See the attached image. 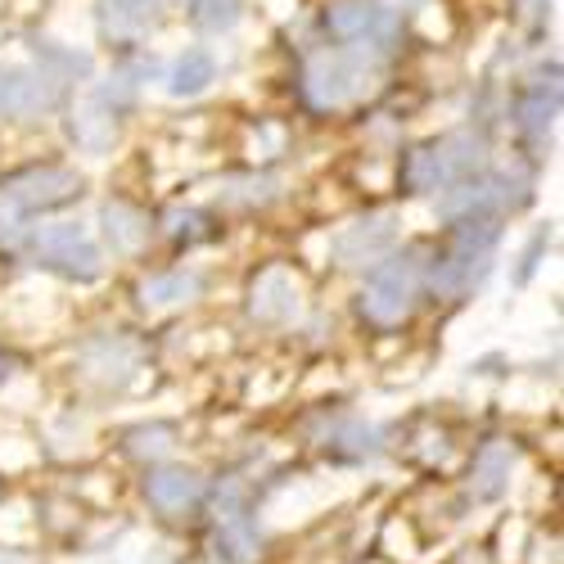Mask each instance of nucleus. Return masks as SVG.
Masks as SVG:
<instances>
[{
	"instance_id": "f257e3e1",
	"label": "nucleus",
	"mask_w": 564,
	"mask_h": 564,
	"mask_svg": "<svg viewBox=\"0 0 564 564\" xmlns=\"http://www.w3.org/2000/svg\"><path fill=\"white\" fill-rule=\"evenodd\" d=\"M380 64H384V51L370 41H352L348 51H325L307 64L303 73V90L312 109H344L348 100H357L361 90L380 77Z\"/></svg>"
},
{
	"instance_id": "f03ea898",
	"label": "nucleus",
	"mask_w": 564,
	"mask_h": 564,
	"mask_svg": "<svg viewBox=\"0 0 564 564\" xmlns=\"http://www.w3.org/2000/svg\"><path fill=\"white\" fill-rule=\"evenodd\" d=\"M415 294H420V253L402 249L370 267V280L361 290V312L375 325H398L415 307Z\"/></svg>"
},
{
	"instance_id": "7ed1b4c3",
	"label": "nucleus",
	"mask_w": 564,
	"mask_h": 564,
	"mask_svg": "<svg viewBox=\"0 0 564 564\" xmlns=\"http://www.w3.org/2000/svg\"><path fill=\"white\" fill-rule=\"evenodd\" d=\"M82 199V176L73 167H32L0 185V221H23Z\"/></svg>"
},
{
	"instance_id": "20e7f679",
	"label": "nucleus",
	"mask_w": 564,
	"mask_h": 564,
	"mask_svg": "<svg viewBox=\"0 0 564 564\" xmlns=\"http://www.w3.org/2000/svg\"><path fill=\"white\" fill-rule=\"evenodd\" d=\"M32 258L45 267V271H59L68 280H82V285H90V280L105 275V253L100 245L90 240V230L82 221H55V226H41L32 235Z\"/></svg>"
},
{
	"instance_id": "39448f33",
	"label": "nucleus",
	"mask_w": 564,
	"mask_h": 564,
	"mask_svg": "<svg viewBox=\"0 0 564 564\" xmlns=\"http://www.w3.org/2000/svg\"><path fill=\"white\" fill-rule=\"evenodd\" d=\"M64 90V77L36 64H0V118H32L51 109Z\"/></svg>"
},
{
	"instance_id": "423d86ee",
	"label": "nucleus",
	"mask_w": 564,
	"mask_h": 564,
	"mask_svg": "<svg viewBox=\"0 0 564 564\" xmlns=\"http://www.w3.org/2000/svg\"><path fill=\"white\" fill-rule=\"evenodd\" d=\"M398 213H375L352 221L344 235H335V258L339 267H375L398 249Z\"/></svg>"
},
{
	"instance_id": "0eeeda50",
	"label": "nucleus",
	"mask_w": 564,
	"mask_h": 564,
	"mask_svg": "<svg viewBox=\"0 0 564 564\" xmlns=\"http://www.w3.org/2000/svg\"><path fill=\"white\" fill-rule=\"evenodd\" d=\"M303 307V290L290 267H267L249 285V316L262 325H290Z\"/></svg>"
},
{
	"instance_id": "6e6552de",
	"label": "nucleus",
	"mask_w": 564,
	"mask_h": 564,
	"mask_svg": "<svg viewBox=\"0 0 564 564\" xmlns=\"http://www.w3.org/2000/svg\"><path fill=\"white\" fill-rule=\"evenodd\" d=\"M135 361H140V352L122 335H100V339L82 344V352H77V366L86 370V380H96V384H122L135 370Z\"/></svg>"
},
{
	"instance_id": "1a4fd4ad",
	"label": "nucleus",
	"mask_w": 564,
	"mask_h": 564,
	"mask_svg": "<svg viewBox=\"0 0 564 564\" xmlns=\"http://www.w3.org/2000/svg\"><path fill=\"white\" fill-rule=\"evenodd\" d=\"M100 226H105L109 249L122 253V258H131V253H140L150 245V217L140 213L135 204H127V199H109L100 208Z\"/></svg>"
},
{
	"instance_id": "9d476101",
	"label": "nucleus",
	"mask_w": 564,
	"mask_h": 564,
	"mask_svg": "<svg viewBox=\"0 0 564 564\" xmlns=\"http://www.w3.org/2000/svg\"><path fill=\"white\" fill-rule=\"evenodd\" d=\"M73 140L86 150V154H96L105 159L113 150V140H118V113L109 105H100L96 96H86L77 109H73Z\"/></svg>"
},
{
	"instance_id": "9b49d317",
	"label": "nucleus",
	"mask_w": 564,
	"mask_h": 564,
	"mask_svg": "<svg viewBox=\"0 0 564 564\" xmlns=\"http://www.w3.org/2000/svg\"><path fill=\"white\" fill-rule=\"evenodd\" d=\"M145 497L154 510L163 514H181L185 506H195L204 497V479L195 469H159V475L145 479Z\"/></svg>"
},
{
	"instance_id": "f8f14e48",
	"label": "nucleus",
	"mask_w": 564,
	"mask_h": 564,
	"mask_svg": "<svg viewBox=\"0 0 564 564\" xmlns=\"http://www.w3.org/2000/svg\"><path fill=\"white\" fill-rule=\"evenodd\" d=\"M217 82V59H213V51H185L176 64H172V73H167V90L176 100H191V96H204V90Z\"/></svg>"
},
{
	"instance_id": "ddd939ff",
	"label": "nucleus",
	"mask_w": 564,
	"mask_h": 564,
	"mask_svg": "<svg viewBox=\"0 0 564 564\" xmlns=\"http://www.w3.org/2000/svg\"><path fill=\"white\" fill-rule=\"evenodd\" d=\"M514 460H520V452H514L510 443H488V447L475 456V497H479V501H492V497L506 492Z\"/></svg>"
},
{
	"instance_id": "4468645a",
	"label": "nucleus",
	"mask_w": 564,
	"mask_h": 564,
	"mask_svg": "<svg viewBox=\"0 0 564 564\" xmlns=\"http://www.w3.org/2000/svg\"><path fill=\"white\" fill-rule=\"evenodd\" d=\"M555 109H560V86L551 82H542V86H533L529 96L520 100V109H514V127H520L533 145H542L546 140V131H551V122H555Z\"/></svg>"
},
{
	"instance_id": "2eb2a0df",
	"label": "nucleus",
	"mask_w": 564,
	"mask_h": 564,
	"mask_svg": "<svg viewBox=\"0 0 564 564\" xmlns=\"http://www.w3.org/2000/svg\"><path fill=\"white\" fill-rule=\"evenodd\" d=\"M204 280L195 271H163V275H150V280H140V303L145 307H176V303H191L199 294Z\"/></svg>"
},
{
	"instance_id": "dca6fc26",
	"label": "nucleus",
	"mask_w": 564,
	"mask_h": 564,
	"mask_svg": "<svg viewBox=\"0 0 564 564\" xmlns=\"http://www.w3.org/2000/svg\"><path fill=\"white\" fill-rule=\"evenodd\" d=\"M154 14H159V0H100V28L118 41L145 32Z\"/></svg>"
},
{
	"instance_id": "f3484780",
	"label": "nucleus",
	"mask_w": 564,
	"mask_h": 564,
	"mask_svg": "<svg viewBox=\"0 0 564 564\" xmlns=\"http://www.w3.org/2000/svg\"><path fill=\"white\" fill-rule=\"evenodd\" d=\"M258 551V538L249 529L245 514H230V520H217V560L226 564H249Z\"/></svg>"
},
{
	"instance_id": "a211bd4d",
	"label": "nucleus",
	"mask_w": 564,
	"mask_h": 564,
	"mask_svg": "<svg viewBox=\"0 0 564 564\" xmlns=\"http://www.w3.org/2000/svg\"><path fill=\"white\" fill-rule=\"evenodd\" d=\"M127 452L135 456V460H163L172 447H176V430L172 425H163V420H154V425H135V430H127Z\"/></svg>"
},
{
	"instance_id": "6ab92c4d",
	"label": "nucleus",
	"mask_w": 564,
	"mask_h": 564,
	"mask_svg": "<svg viewBox=\"0 0 564 564\" xmlns=\"http://www.w3.org/2000/svg\"><path fill=\"white\" fill-rule=\"evenodd\" d=\"M240 14H245V0H195L191 10L199 32H230L240 23Z\"/></svg>"
},
{
	"instance_id": "aec40b11",
	"label": "nucleus",
	"mask_w": 564,
	"mask_h": 564,
	"mask_svg": "<svg viewBox=\"0 0 564 564\" xmlns=\"http://www.w3.org/2000/svg\"><path fill=\"white\" fill-rule=\"evenodd\" d=\"M275 176H245V181H230L226 204H267L275 195Z\"/></svg>"
},
{
	"instance_id": "412c9836",
	"label": "nucleus",
	"mask_w": 564,
	"mask_h": 564,
	"mask_svg": "<svg viewBox=\"0 0 564 564\" xmlns=\"http://www.w3.org/2000/svg\"><path fill=\"white\" fill-rule=\"evenodd\" d=\"M204 226H208V217L199 208H172L167 213V235H172V240L195 245V240H204V235H208Z\"/></svg>"
},
{
	"instance_id": "4be33fe9",
	"label": "nucleus",
	"mask_w": 564,
	"mask_h": 564,
	"mask_svg": "<svg viewBox=\"0 0 564 564\" xmlns=\"http://www.w3.org/2000/svg\"><path fill=\"white\" fill-rule=\"evenodd\" d=\"M335 447H339V452H352V456H366V452H375V430L348 425L344 434H335Z\"/></svg>"
},
{
	"instance_id": "5701e85b",
	"label": "nucleus",
	"mask_w": 564,
	"mask_h": 564,
	"mask_svg": "<svg viewBox=\"0 0 564 564\" xmlns=\"http://www.w3.org/2000/svg\"><path fill=\"white\" fill-rule=\"evenodd\" d=\"M542 245H546V235H538V240L529 245V253H524V267H520V275H514V280H520V285H524V280L533 275V267H538V258H542Z\"/></svg>"
},
{
	"instance_id": "b1692460",
	"label": "nucleus",
	"mask_w": 564,
	"mask_h": 564,
	"mask_svg": "<svg viewBox=\"0 0 564 564\" xmlns=\"http://www.w3.org/2000/svg\"><path fill=\"white\" fill-rule=\"evenodd\" d=\"M0 564H32L23 551H0Z\"/></svg>"
},
{
	"instance_id": "393cba45",
	"label": "nucleus",
	"mask_w": 564,
	"mask_h": 564,
	"mask_svg": "<svg viewBox=\"0 0 564 564\" xmlns=\"http://www.w3.org/2000/svg\"><path fill=\"white\" fill-rule=\"evenodd\" d=\"M10 375H14V357H6V352H0V384H6Z\"/></svg>"
},
{
	"instance_id": "a878e982",
	"label": "nucleus",
	"mask_w": 564,
	"mask_h": 564,
	"mask_svg": "<svg viewBox=\"0 0 564 564\" xmlns=\"http://www.w3.org/2000/svg\"><path fill=\"white\" fill-rule=\"evenodd\" d=\"M154 564H172V560H167V555H159V560H154Z\"/></svg>"
},
{
	"instance_id": "bb28decb",
	"label": "nucleus",
	"mask_w": 564,
	"mask_h": 564,
	"mask_svg": "<svg viewBox=\"0 0 564 564\" xmlns=\"http://www.w3.org/2000/svg\"><path fill=\"white\" fill-rule=\"evenodd\" d=\"M0 497H6V484H0Z\"/></svg>"
}]
</instances>
